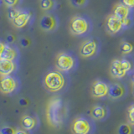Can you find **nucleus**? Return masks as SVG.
<instances>
[{
    "mask_svg": "<svg viewBox=\"0 0 134 134\" xmlns=\"http://www.w3.org/2000/svg\"><path fill=\"white\" fill-rule=\"evenodd\" d=\"M15 130L10 127H5L1 130L2 134H15Z\"/></svg>",
    "mask_w": 134,
    "mask_h": 134,
    "instance_id": "nucleus-28",
    "label": "nucleus"
},
{
    "mask_svg": "<svg viewBox=\"0 0 134 134\" xmlns=\"http://www.w3.org/2000/svg\"><path fill=\"white\" fill-rule=\"evenodd\" d=\"M0 134H2V133H1V132H0Z\"/></svg>",
    "mask_w": 134,
    "mask_h": 134,
    "instance_id": "nucleus-36",
    "label": "nucleus"
},
{
    "mask_svg": "<svg viewBox=\"0 0 134 134\" xmlns=\"http://www.w3.org/2000/svg\"><path fill=\"white\" fill-rule=\"evenodd\" d=\"M19 43L23 48H27L30 45L31 41H30V40L28 39V38H26V37H22V38H20Z\"/></svg>",
    "mask_w": 134,
    "mask_h": 134,
    "instance_id": "nucleus-27",
    "label": "nucleus"
},
{
    "mask_svg": "<svg viewBox=\"0 0 134 134\" xmlns=\"http://www.w3.org/2000/svg\"><path fill=\"white\" fill-rule=\"evenodd\" d=\"M19 86V82L18 79L13 75H6L1 76L0 79V91L3 94L9 95L18 89Z\"/></svg>",
    "mask_w": 134,
    "mask_h": 134,
    "instance_id": "nucleus-9",
    "label": "nucleus"
},
{
    "mask_svg": "<svg viewBox=\"0 0 134 134\" xmlns=\"http://www.w3.org/2000/svg\"><path fill=\"white\" fill-rule=\"evenodd\" d=\"M119 134H132V127L127 124H122L118 129Z\"/></svg>",
    "mask_w": 134,
    "mask_h": 134,
    "instance_id": "nucleus-26",
    "label": "nucleus"
},
{
    "mask_svg": "<svg viewBox=\"0 0 134 134\" xmlns=\"http://www.w3.org/2000/svg\"><path fill=\"white\" fill-rule=\"evenodd\" d=\"M132 66V62L127 58L115 59L111 64V74L116 79H121L131 72Z\"/></svg>",
    "mask_w": 134,
    "mask_h": 134,
    "instance_id": "nucleus-6",
    "label": "nucleus"
},
{
    "mask_svg": "<svg viewBox=\"0 0 134 134\" xmlns=\"http://www.w3.org/2000/svg\"><path fill=\"white\" fill-rule=\"evenodd\" d=\"M16 40V37L15 35H12V34H8L6 37V44H13Z\"/></svg>",
    "mask_w": 134,
    "mask_h": 134,
    "instance_id": "nucleus-29",
    "label": "nucleus"
},
{
    "mask_svg": "<svg viewBox=\"0 0 134 134\" xmlns=\"http://www.w3.org/2000/svg\"><path fill=\"white\" fill-rule=\"evenodd\" d=\"M109 86L103 81L97 80L91 86V95L96 98H102L108 95Z\"/></svg>",
    "mask_w": 134,
    "mask_h": 134,
    "instance_id": "nucleus-12",
    "label": "nucleus"
},
{
    "mask_svg": "<svg viewBox=\"0 0 134 134\" xmlns=\"http://www.w3.org/2000/svg\"><path fill=\"white\" fill-rule=\"evenodd\" d=\"M0 4H1V0H0Z\"/></svg>",
    "mask_w": 134,
    "mask_h": 134,
    "instance_id": "nucleus-35",
    "label": "nucleus"
},
{
    "mask_svg": "<svg viewBox=\"0 0 134 134\" xmlns=\"http://www.w3.org/2000/svg\"><path fill=\"white\" fill-rule=\"evenodd\" d=\"M71 6L76 8H82L87 6L89 0H70Z\"/></svg>",
    "mask_w": 134,
    "mask_h": 134,
    "instance_id": "nucleus-21",
    "label": "nucleus"
},
{
    "mask_svg": "<svg viewBox=\"0 0 134 134\" xmlns=\"http://www.w3.org/2000/svg\"><path fill=\"white\" fill-rule=\"evenodd\" d=\"M120 51L123 56H130L134 54V44L131 41L123 40L120 44Z\"/></svg>",
    "mask_w": 134,
    "mask_h": 134,
    "instance_id": "nucleus-18",
    "label": "nucleus"
},
{
    "mask_svg": "<svg viewBox=\"0 0 134 134\" xmlns=\"http://www.w3.org/2000/svg\"><path fill=\"white\" fill-rule=\"evenodd\" d=\"M60 26V20L56 14L53 12L41 16L40 19V28L46 33H52L56 31Z\"/></svg>",
    "mask_w": 134,
    "mask_h": 134,
    "instance_id": "nucleus-8",
    "label": "nucleus"
},
{
    "mask_svg": "<svg viewBox=\"0 0 134 134\" xmlns=\"http://www.w3.org/2000/svg\"><path fill=\"white\" fill-rule=\"evenodd\" d=\"M108 114H109L108 109L106 107L100 106V105L95 106L91 110V116L96 120L102 121L105 118H107Z\"/></svg>",
    "mask_w": 134,
    "mask_h": 134,
    "instance_id": "nucleus-17",
    "label": "nucleus"
},
{
    "mask_svg": "<svg viewBox=\"0 0 134 134\" xmlns=\"http://www.w3.org/2000/svg\"><path fill=\"white\" fill-rule=\"evenodd\" d=\"M78 59L76 55L70 51H62L55 58V67L63 73L73 72L78 67Z\"/></svg>",
    "mask_w": 134,
    "mask_h": 134,
    "instance_id": "nucleus-4",
    "label": "nucleus"
},
{
    "mask_svg": "<svg viewBox=\"0 0 134 134\" xmlns=\"http://www.w3.org/2000/svg\"><path fill=\"white\" fill-rule=\"evenodd\" d=\"M3 4H5V6L8 8H16L19 6L22 2V0H2Z\"/></svg>",
    "mask_w": 134,
    "mask_h": 134,
    "instance_id": "nucleus-24",
    "label": "nucleus"
},
{
    "mask_svg": "<svg viewBox=\"0 0 134 134\" xmlns=\"http://www.w3.org/2000/svg\"><path fill=\"white\" fill-rule=\"evenodd\" d=\"M66 116L65 104L60 98L54 97L49 100L46 107V119L49 126L60 127L64 123Z\"/></svg>",
    "mask_w": 134,
    "mask_h": 134,
    "instance_id": "nucleus-1",
    "label": "nucleus"
},
{
    "mask_svg": "<svg viewBox=\"0 0 134 134\" xmlns=\"http://www.w3.org/2000/svg\"><path fill=\"white\" fill-rule=\"evenodd\" d=\"M69 29L75 36H87L93 30V22L86 15H75L70 19Z\"/></svg>",
    "mask_w": 134,
    "mask_h": 134,
    "instance_id": "nucleus-2",
    "label": "nucleus"
},
{
    "mask_svg": "<svg viewBox=\"0 0 134 134\" xmlns=\"http://www.w3.org/2000/svg\"><path fill=\"white\" fill-rule=\"evenodd\" d=\"M70 130L73 134H92L95 131V124L87 117L80 116L72 121Z\"/></svg>",
    "mask_w": 134,
    "mask_h": 134,
    "instance_id": "nucleus-7",
    "label": "nucleus"
},
{
    "mask_svg": "<svg viewBox=\"0 0 134 134\" xmlns=\"http://www.w3.org/2000/svg\"><path fill=\"white\" fill-rule=\"evenodd\" d=\"M102 49V42L97 37H91L86 40L80 46V55L85 59H95Z\"/></svg>",
    "mask_w": 134,
    "mask_h": 134,
    "instance_id": "nucleus-5",
    "label": "nucleus"
},
{
    "mask_svg": "<svg viewBox=\"0 0 134 134\" xmlns=\"http://www.w3.org/2000/svg\"><path fill=\"white\" fill-rule=\"evenodd\" d=\"M44 86L49 92H59L65 87L66 79L63 72L56 70H50L44 77Z\"/></svg>",
    "mask_w": 134,
    "mask_h": 134,
    "instance_id": "nucleus-3",
    "label": "nucleus"
},
{
    "mask_svg": "<svg viewBox=\"0 0 134 134\" xmlns=\"http://www.w3.org/2000/svg\"><path fill=\"white\" fill-rule=\"evenodd\" d=\"M33 17V14L29 9H21L19 15L12 20L13 25L17 29H23L27 26Z\"/></svg>",
    "mask_w": 134,
    "mask_h": 134,
    "instance_id": "nucleus-11",
    "label": "nucleus"
},
{
    "mask_svg": "<svg viewBox=\"0 0 134 134\" xmlns=\"http://www.w3.org/2000/svg\"><path fill=\"white\" fill-rule=\"evenodd\" d=\"M19 57V53L16 46L6 44L5 49H4L2 55L0 57V60L18 61Z\"/></svg>",
    "mask_w": 134,
    "mask_h": 134,
    "instance_id": "nucleus-13",
    "label": "nucleus"
},
{
    "mask_svg": "<svg viewBox=\"0 0 134 134\" xmlns=\"http://www.w3.org/2000/svg\"><path fill=\"white\" fill-rule=\"evenodd\" d=\"M20 11H21L20 8H18L17 7L16 8H10L9 10H8V18L12 21L13 19H14L16 17L19 15Z\"/></svg>",
    "mask_w": 134,
    "mask_h": 134,
    "instance_id": "nucleus-23",
    "label": "nucleus"
},
{
    "mask_svg": "<svg viewBox=\"0 0 134 134\" xmlns=\"http://www.w3.org/2000/svg\"><path fill=\"white\" fill-rule=\"evenodd\" d=\"M112 14L116 15L117 18H119L121 20H123L128 18V17L133 16V9L125 6L124 4L120 3L115 5L114 8H113Z\"/></svg>",
    "mask_w": 134,
    "mask_h": 134,
    "instance_id": "nucleus-15",
    "label": "nucleus"
},
{
    "mask_svg": "<svg viewBox=\"0 0 134 134\" xmlns=\"http://www.w3.org/2000/svg\"><path fill=\"white\" fill-rule=\"evenodd\" d=\"M132 82L134 83V75H133V79H132Z\"/></svg>",
    "mask_w": 134,
    "mask_h": 134,
    "instance_id": "nucleus-33",
    "label": "nucleus"
},
{
    "mask_svg": "<svg viewBox=\"0 0 134 134\" xmlns=\"http://www.w3.org/2000/svg\"><path fill=\"white\" fill-rule=\"evenodd\" d=\"M5 46H6V43H3V42L0 41V57H1L3 50L5 49Z\"/></svg>",
    "mask_w": 134,
    "mask_h": 134,
    "instance_id": "nucleus-31",
    "label": "nucleus"
},
{
    "mask_svg": "<svg viewBox=\"0 0 134 134\" xmlns=\"http://www.w3.org/2000/svg\"><path fill=\"white\" fill-rule=\"evenodd\" d=\"M17 61L0 60V76L10 75L17 70Z\"/></svg>",
    "mask_w": 134,
    "mask_h": 134,
    "instance_id": "nucleus-14",
    "label": "nucleus"
},
{
    "mask_svg": "<svg viewBox=\"0 0 134 134\" xmlns=\"http://www.w3.org/2000/svg\"><path fill=\"white\" fill-rule=\"evenodd\" d=\"M127 117L128 122L132 126H134V104L131 105L128 107L127 112Z\"/></svg>",
    "mask_w": 134,
    "mask_h": 134,
    "instance_id": "nucleus-22",
    "label": "nucleus"
},
{
    "mask_svg": "<svg viewBox=\"0 0 134 134\" xmlns=\"http://www.w3.org/2000/svg\"><path fill=\"white\" fill-rule=\"evenodd\" d=\"M105 28H106L107 33L111 35H117L124 30L121 20L113 14H109L107 17L106 21H105Z\"/></svg>",
    "mask_w": 134,
    "mask_h": 134,
    "instance_id": "nucleus-10",
    "label": "nucleus"
},
{
    "mask_svg": "<svg viewBox=\"0 0 134 134\" xmlns=\"http://www.w3.org/2000/svg\"><path fill=\"white\" fill-rule=\"evenodd\" d=\"M21 125H22V127L24 129L27 130V131H30V130L35 127L36 125L35 118L31 116L25 115L21 119Z\"/></svg>",
    "mask_w": 134,
    "mask_h": 134,
    "instance_id": "nucleus-20",
    "label": "nucleus"
},
{
    "mask_svg": "<svg viewBox=\"0 0 134 134\" xmlns=\"http://www.w3.org/2000/svg\"><path fill=\"white\" fill-rule=\"evenodd\" d=\"M127 90L126 87L119 83H115L109 86L108 96L112 99H120L126 95Z\"/></svg>",
    "mask_w": 134,
    "mask_h": 134,
    "instance_id": "nucleus-16",
    "label": "nucleus"
},
{
    "mask_svg": "<svg viewBox=\"0 0 134 134\" xmlns=\"http://www.w3.org/2000/svg\"><path fill=\"white\" fill-rule=\"evenodd\" d=\"M15 134H29L27 131H24V130H19V131H16Z\"/></svg>",
    "mask_w": 134,
    "mask_h": 134,
    "instance_id": "nucleus-32",
    "label": "nucleus"
},
{
    "mask_svg": "<svg viewBox=\"0 0 134 134\" xmlns=\"http://www.w3.org/2000/svg\"><path fill=\"white\" fill-rule=\"evenodd\" d=\"M56 0H40V8L44 12H53L56 8Z\"/></svg>",
    "mask_w": 134,
    "mask_h": 134,
    "instance_id": "nucleus-19",
    "label": "nucleus"
},
{
    "mask_svg": "<svg viewBox=\"0 0 134 134\" xmlns=\"http://www.w3.org/2000/svg\"><path fill=\"white\" fill-rule=\"evenodd\" d=\"M121 23L123 25V29H128L130 28H132L134 24V19H133V16L128 17V18L125 19L123 20H121Z\"/></svg>",
    "mask_w": 134,
    "mask_h": 134,
    "instance_id": "nucleus-25",
    "label": "nucleus"
},
{
    "mask_svg": "<svg viewBox=\"0 0 134 134\" xmlns=\"http://www.w3.org/2000/svg\"><path fill=\"white\" fill-rule=\"evenodd\" d=\"M121 3L132 9H134V0H121Z\"/></svg>",
    "mask_w": 134,
    "mask_h": 134,
    "instance_id": "nucleus-30",
    "label": "nucleus"
},
{
    "mask_svg": "<svg viewBox=\"0 0 134 134\" xmlns=\"http://www.w3.org/2000/svg\"><path fill=\"white\" fill-rule=\"evenodd\" d=\"M133 94H134V83H133Z\"/></svg>",
    "mask_w": 134,
    "mask_h": 134,
    "instance_id": "nucleus-34",
    "label": "nucleus"
}]
</instances>
